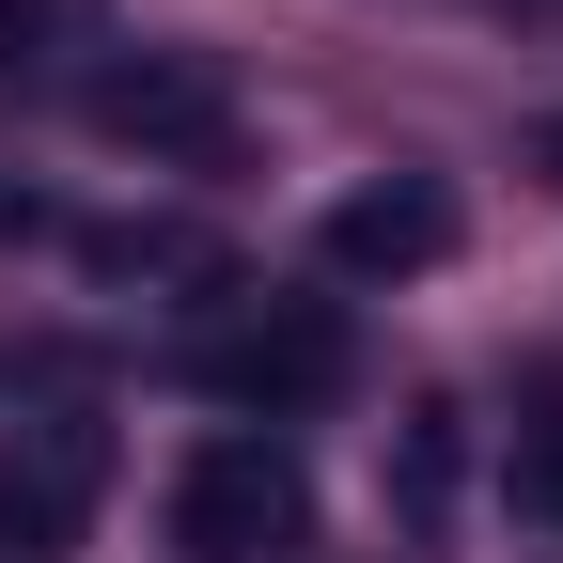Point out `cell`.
I'll return each mask as SVG.
<instances>
[{
    "label": "cell",
    "instance_id": "1",
    "mask_svg": "<svg viewBox=\"0 0 563 563\" xmlns=\"http://www.w3.org/2000/svg\"><path fill=\"white\" fill-rule=\"evenodd\" d=\"M298 532H313V470L282 439H203L173 470V548L188 563H282Z\"/></svg>",
    "mask_w": 563,
    "mask_h": 563
},
{
    "label": "cell",
    "instance_id": "2",
    "mask_svg": "<svg viewBox=\"0 0 563 563\" xmlns=\"http://www.w3.org/2000/svg\"><path fill=\"white\" fill-rule=\"evenodd\" d=\"M95 501H110V422H32L0 454V548L16 563H63L95 532Z\"/></svg>",
    "mask_w": 563,
    "mask_h": 563
},
{
    "label": "cell",
    "instance_id": "3",
    "mask_svg": "<svg viewBox=\"0 0 563 563\" xmlns=\"http://www.w3.org/2000/svg\"><path fill=\"white\" fill-rule=\"evenodd\" d=\"M95 125L141 141V157H220V141H235V79L203 47H125L95 79Z\"/></svg>",
    "mask_w": 563,
    "mask_h": 563
},
{
    "label": "cell",
    "instance_id": "4",
    "mask_svg": "<svg viewBox=\"0 0 563 563\" xmlns=\"http://www.w3.org/2000/svg\"><path fill=\"white\" fill-rule=\"evenodd\" d=\"M188 376L220 407H329L344 391V313H235L188 344Z\"/></svg>",
    "mask_w": 563,
    "mask_h": 563
},
{
    "label": "cell",
    "instance_id": "5",
    "mask_svg": "<svg viewBox=\"0 0 563 563\" xmlns=\"http://www.w3.org/2000/svg\"><path fill=\"white\" fill-rule=\"evenodd\" d=\"M439 251H454V188L439 173H376V188L329 203V266L344 282H422Z\"/></svg>",
    "mask_w": 563,
    "mask_h": 563
},
{
    "label": "cell",
    "instance_id": "6",
    "mask_svg": "<svg viewBox=\"0 0 563 563\" xmlns=\"http://www.w3.org/2000/svg\"><path fill=\"white\" fill-rule=\"evenodd\" d=\"M391 501H407V517H439V501H454V407H422V422H407V454H391Z\"/></svg>",
    "mask_w": 563,
    "mask_h": 563
},
{
    "label": "cell",
    "instance_id": "7",
    "mask_svg": "<svg viewBox=\"0 0 563 563\" xmlns=\"http://www.w3.org/2000/svg\"><path fill=\"white\" fill-rule=\"evenodd\" d=\"M63 16H79V0H0V79H32V63H47V32Z\"/></svg>",
    "mask_w": 563,
    "mask_h": 563
},
{
    "label": "cell",
    "instance_id": "8",
    "mask_svg": "<svg viewBox=\"0 0 563 563\" xmlns=\"http://www.w3.org/2000/svg\"><path fill=\"white\" fill-rule=\"evenodd\" d=\"M517 501H532V517H563V407L517 439Z\"/></svg>",
    "mask_w": 563,
    "mask_h": 563
},
{
    "label": "cell",
    "instance_id": "9",
    "mask_svg": "<svg viewBox=\"0 0 563 563\" xmlns=\"http://www.w3.org/2000/svg\"><path fill=\"white\" fill-rule=\"evenodd\" d=\"M16 235H32V188H0V251H16Z\"/></svg>",
    "mask_w": 563,
    "mask_h": 563
},
{
    "label": "cell",
    "instance_id": "10",
    "mask_svg": "<svg viewBox=\"0 0 563 563\" xmlns=\"http://www.w3.org/2000/svg\"><path fill=\"white\" fill-rule=\"evenodd\" d=\"M548 157H563V125H548Z\"/></svg>",
    "mask_w": 563,
    "mask_h": 563
}]
</instances>
